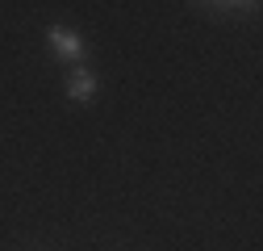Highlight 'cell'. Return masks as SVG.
<instances>
[{"label": "cell", "mask_w": 263, "mask_h": 251, "mask_svg": "<svg viewBox=\"0 0 263 251\" xmlns=\"http://www.w3.org/2000/svg\"><path fill=\"white\" fill-rule=\"evenodd\" d=\"M46 42H50V50H54L63 63L84 59V38L76 34L71 25H50V29H46Z\"/></svg>", "instance_id": "cell-1"}, {"label": "cell", "mask_w": 263, "mask_h": 251, "mask_svg": "<svg viewBox=\"0 0 263 251\" xmlns=\"http://www.w3.org/2000/svg\"><path fill=\"white\" fill-rule=\"evenodd\" d=\"M67 97H71V101H80V105H88V101L96 97V76H92V71H84V67H76V71L67 76Z\"/></svg>", "instance_id": "cell-2"}]
</instances>
